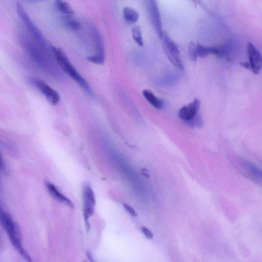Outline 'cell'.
<instances>
[{
  "instance_id": "6da1fadb",
  "label": "cell",
  "mask_w": 262,
  "mask_h": 262,
  "mask_svg": "<svg viewBox=\"0 0 262 262\" xmlns=\"http://www.w3.org/2000/svg\"><path fill=\"white\" fill-rule=\"evenodd\" d=\"M18 38L28 54L45 71L54 76L62 74L56 61L54 60L55 58L50 48L40 45L23 33L19 34Z\"/></svg>"
},
{
  "instance_id": "7a4b0ae2",
  "label": "cell",
  "mask_w": 262,
  "mask_h": 262,
  "mask_svg": "<svg viewBox=\"0 0 262 262\" xmlns=\"http://www.w3.org/2000/svg\"><path fill=\"white\" fill-rule=\"evenodd\" d=\"M0 223L6 230L9 239L15 249L29 261H32V257L24 248L20 228L17 223L0 203Z\"/></svg>"
},
{
  "instance_id": "3957f363",
  "label": "cell",
  "mask_w": 262,
  "mask_h": 262,
  "mask_svg": "<svg viewBox=\"0 0 262 262\" xmlns=\"http://www.w3.org/2000/svg\"><path fill=\"white\" fill-rule=\"evenodd\" d=\"M53 56L61 70L73 79L86 93L94 97L93 91L86 80L79 73L68 59L65 53L61 48L50 46Z\"/></svg>"
},
{
  "instance_id": "277c9868",
  "label": "cell",
  "mask_w": 262,
  "mask_h": 262,
  "mask_svg": "<svg viewBox=\"0 0 262 262\" xmlns=\"http://www.w3.org/2000/svg\"><path fill=\"white\" fill-rule=\"evenodd\" d=\"M17 13L30 33L35 41L43 47H48L42 33L33 22L23 6L19 3L17 5Z\"/></svg>"
},
{
  "instance_id": "5b68a950",
  "label": "cell",
  "mask_w": 262,
  "mask_h": 262,
  "mask_svg": "<svg viewBox=\"0 0 262 262\" xmlns=\"http://www.w3.org/2000/svg\"><path fill=\"white\" fill-rule=\"evenodd\" d=\"M164 51L171 62L178 69L184 70V67L180 51L176 43L166 34H163Z\"/></svg>"
},
{
  "instance_id": "8992f818",
  "label": "cell",
  "mask_w": 262,
  "mask_h": 262,
  "mask_svg": "<svg viewBox=\"0 0 262 262\" xmlns=\"http://www.w3.org/2000/svg\"><path fill=\"white\" fill-rule=\"evenodd\" d=\"M84 217L86 227L88 231L90 227L89 218L93 214L96 201L93 191L89 184H85L83 188Z\"/></svg>"
},
{
  "instance_id": "52a82bcc",
  "label": "cell",
  "mask_w": 262,
  "mask_h": 262,
  "mask_svg": "<svg viewBox=\"0 0 262 262\" xmlns=\"http://www.w3.org/2000/svg\"><path fill=\"white\" fill-rule=\"evenodd\" d=\"M29 82L44 95L51 104L55 106L59 103L60 94L45 81L38 78L31 77L29 78Z\"/></svg>"
},
{
  "instance_id": "ba28073f",
  "label": "cell",
  "mask_w": 262,
  "mask_h": 262,
  "mask_svg": "<svg viewBox=\"0 0 262 262\" xmlns=\"http://www.w3.org/2000/svg\"><path fill=\"white\" fill-rule=\"evenodd\" d=\"M200 102L196 98L194 101L184 106L178 113L180 119L185 122L190 127L193 128L194 119L197 112L200 111Z\"/></svg>"
},
{
  "instance_id": "9c48e42d",
  "label": "cell",
  "mask_w": 262,
  "mask_h": 262,
  "mask_svg": "<svg viewBox=\"0 0 262 262\" xmlns=\"http://www.w3.org/2000/svg\"><path fill=\"white\" fill-rule=\"evenodd\" d=\"M90 30L97 53L95 55L88 57L87 59L89 61L94 64H102L104 60V51L102 38L95 28L92 27Z\"/></svg>"
},
{
  "instance_id": "30bf717a",
  "label": "cell",
  "mask_w": 262,
  "mask_h": 262,
  "mask_svg": "<svg viewBox=\"0 0 262 262\" xmlns=\"http://www.w3.org/2000/svg\"><path fill=\"white\" fill-rule=\"evenodd\" d=\"M247 51L249 60L248 70L258 74L261 68V57L258 49L251 43L247 45Z\"/></svg>"
},
{
  "instance_id": "8fae6325",
  "label": "cell",
  "mask_w": 262,
  "mask_h": 262,
  "mask_svg": "<svg viewBox=\"0 0 262 262\" xmlns=\"http://www.w3.org/2000/svg\"><path fill=\"white\" fill-rule=\"evenodd\" d=\"M149 8L153 23L158 34L162 38L163 35L160 12L155 0H148Z\"/></svg>"
},
{
  "instance_id": "7c38bea8",
  "label": "cell",
  "mask_w": 262,
  "mask_h": 262,
  "mask_svg": "<svg viewBox=\"0 0 262 262\" xmlns=\"http://www.w3.org/2000/svg\"><path fill=\"white\" fill-rule=\"evenodd\" d=\"M45 186L51 196L58 201L65 203L71 209L74 208L73 202L62 194L57 188L50 182L46 181Z\"/></svg>"
},
{
  "instance_id": "4fadbf2b",
  "label": "cell",
  "mask_w": 262,
  "mask_h": 262,
  "mask_svg": "<svg viewBox=\"0 0 262 262\" xmlns=\"http://www.w3.org/2000/svg\"><path fill=\"white\" fill-rule=\"evenodd\" d=\"M122 14L124 19L129 24L136 23L140 18L139 13L136 10L129 7H125Z\"/></svg>"
},
{
  "instance_id": "5bb4252c",
  "label": "cell",
  "mask_w": 262,
  "mask_h": 262,
  "mask_svg": "<svg viewBox=\"0 0 262 262\" xmlns=\"http://www.w3.org/2000/svg\"><path fill=\"white\" fill-rule=\"evenodd\" d=\"M143 94L149 103L155 109H161L163 108V101L156 97L151 91L145 89L143 91Z\"/></svg>"
},
{
  "instance_id": "9a60e30c",
  "label": "cell",
  "mask_w": 262,
  "mask_h": 262,
  "mask_svg": "<svg viewBox=\"0 0 262 262\" xmlns=\"http://www.w3.org/2000/svg\"><path fill=\"white\" fill-rule=\"evenodd\" d=\"M55 6L57 10L66 15H73L75 14L72 7L66 0H55Z\"/></svg>"
},
{
  "instance_id": "2e32d148",
  "label": "cell",
  "mask_w": 262,
  "mask_h": 262,
  "mask_svg": "<svg viewBox=\"0 0 262 262\" xmlns=\"http://www.w3.org/2000/svg\"><path fill=\"white\" fill-rule=\"evenodd\" d=\"M72 15H66L64 18L63 21L65 25L69 30L73 31H78L82 28L80 22L73 18Z\"/></svg>"
},
{
  "instance_id": "e0dca14e",
  "label": "cell",
  "mask_w": 262,
  "mask_h": 262,
  "mask_svg": "<svg viewBox=\"0 0 262 262\" xmlns=\"http://www.w3.org/2000/svg\"><path fill=\"white\" fill-rule=\"evenodd\" d=\"M215 47H206L197 44V56L199 58H204L209 55H215Z\"/></svg>"
},
{
  "instance_id": "ac0fdd59",
  "label": "cell",
  "mask_w": 262,
  "mask_h": 262,
  "mask_svg": "<svg viewBox=\"0 0 262 262\" xmlns=\"http://www.w3.org/2000/svg\"><path fill=\"white\" fill-rule=\"evenodd\" d=\"M133 37L135 42L140 46H143L144 40L141 27L137 26L132 29Z\"/></svg>"
},
{
  "instance_id": "d6986e66",
  "label": "cell",
  "mask_w": 262,
  "mask_h": 262,
  "mask_svg": "<svg viewBox=\"0 0 262 262\" xmlns=\"http://www.w3.org/2000/svg\"><path fill=\"white\" fill-rule=\"evenodd\" d=\"M188 52L190 59L192 61H197V43L191 42L188 45Z\"/></svg>"
},
{
  "instance_id": "ffe728a7",
  "label": "cell",
  "mask_w": 262,
  "mask_h": 262,
  "mask_svg": "<svg viewBox=\"0 0 262 262\" xmlns=\"http://www.w3.org/2000/svg\"><path fill=\"white\" fill-rule=\"evenodd\" d=\"M247 165L253 176L261 178V171L256 167L250 163H248Z\"/></svg>"
},
{
  "instance_id": "44dd1931",
  "label": "cell",
  "mask_w": 262,
  "mask_h": 262,
  "mask_svg": "<svg viewBox=\"0 0 262 262\" xmlns=\"http://www.w3.org/2000/svg\"><path fill=\"white\" fill-rule=\"evenodd\" d=\"M123 206L124 208L126 210V211L131 216L133 217L138 216V214L134 208L126 204H123Z\"/></svg>"
},
{
  "instance_id": "7402d4cb",
  "label": "cell",
  "mask_w": 262,
  "mask_h": 262,
  "mask_svg": "<svg viewBox=\"0 0 262 262\" xmlns=\"http://www.w3.org/2000/svg\"><path fill=\"white\" fill-rule=\"evenodd\" d=\"M142 231L144 234L149 239H151L154 237V235L152 231L150 230L147 227L142 226L141 228Z\"/></svg>"
},
{
  "instance_id": "603a6c76",
  "label": "cell",
  "mask_w": 262,
  "mask_h": 262,
  "mask_svg": "<svg viewBox=\"0 0 262 262\" xmlns=\"http://www.w3.org/2000/svg\"><path fill=\"white\" fill-rule=\"evenodd\" d=\"M4 166V159L1 152H0V169H3Z\"/></svg>"
},
{
  "instance_id": "cb8c5ba5",
  "label": "cell",
  "mask_w": 262,
  "mask_h": 262,
  "mask_svg": "<svg viewBox=\"0 0 262 262\" xmlns=\"http://www.w3.org/2000/svg\"><path fill=\"white\" fill-rule=\"evenodd\" d=\"M29 1L31 3H35L42 1H45V0H29Z\"/></svg>"
}]
</instances>
